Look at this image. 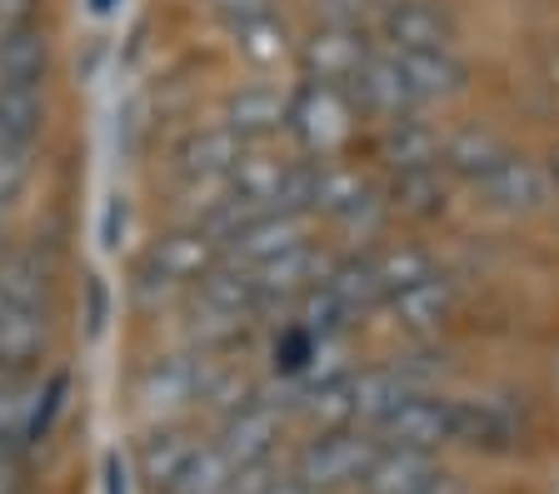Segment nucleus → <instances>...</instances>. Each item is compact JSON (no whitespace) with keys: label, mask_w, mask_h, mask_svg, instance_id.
<instances>
[{"label":"nucleus","mask_w":559,"mask_h":494,"mask_svg":"<svg viewBox=\"0 0 559 494\" xmlns=\"http://www.w3.org/2000/svg\"><path fill=\"white\" fill-rule=\"evenodd\" d=\"M355 116L360 110H355L345 85L300 81L290 91V135L305 160H335L355 135Z\"/></svg>","instance_id":"nucleus-1"},{"label":"nucleus","mask_w":559,"mask_h":494,"mask_svg":"<svg viewBox=\"0 0 559 494\" xmlns=\"http://www.w3.org/2000/svg\"><path fill=\"white\" fill-rule=\"evenodd\" d=\"M380 455V439L360 424H345V430H314L305 439V449L295 455V474H300L310 490L320 494H340V490H360L365 470Z\"/></svg>","instance_id":"nucleus-2"},{"label":"nucleus","mask_w":559,"mask_h":494,"mask_svg":"<svg viewBox=\"0 0 559 494\" xmlns=\"http://www.w3.org/2000/svg\"><path fill=\"white\" fill-rule=\"evenodd\" d=\"M221 260V240L210 236L205 225H180V230H170L151 245L145 265H140V294L151 300L160 290V300H170V294L190 290L195 280H205Z\"/></svg>","instance_id":"nucleus-3"},{"label":"nucleus","mask_w":559,"mask_h":494,"mask_svg":"<svg viewBox=\"0 0 559 494\" xmlns=\"http://www.w3.org/2000/svg\"><path fill=\"white\" fill-rule=\"evenodd\" d=\"M310 230H314V215H305V210H255L225 236L221 255L245 265V270H255L265 260H280V255H290V250L310 245Z\"/></svg>","instance_id":"nucleus-4"},{"label":"nucleus","mask_w":559,"mask_h":494,"mask_svg":"<svg viewBox=\"0 0 559 494\" xmlns=\"http://www.w3.org/2000/svg\"><path fill=\"white\" fill-rule=\"evenodd\" d=\"M295 56H300L305 81H325V85H345L349 91V81L360 75V65L374 56V40L365 36L360 21H325L300 40Z\"/></svg>","instance_id":"nucleus-5"},{"label":"nucleus","mask_w":559,"mask_h":494,"mask_svg":"<svg viewBox=\"0 0 559 494\" xmlns=\"http://www.w3.org/2000/svg\"><path fill=\"white\" fill-rule=\"evenodd\" d=\"M210 375V354H165V360H151L145 375L135 379V400L151 420H175L180 410L200 405V389H205Z\"/></svg>","instance_id":"nucleus-6"},{"label":"nucleus","mask_w":559,"mask_h":494,"mask_svg":"<svg viewBox=\"0 0 559 494\" xmlns=\"http://www.w3.org/2000/svg\"><path fill=\"white\" fill-rule=\"evenodd\" d=\"M370 435L380 439V445L425 449V455H435L440 445H454V400L425 395V389H409L405 400L384 414Z\"/></svg>","instance_id":"nucleus-7"},{"label":"nucleus","mask_w":559,"mask_h":494,"mask_svg":"<svg viewBox=\"0 0 559 494\" xmlns=\"http://www.w3.org/2000/svg\"><path fill=\"white\" fill-rule=\"evenodd\" d=\"M280 430H285V405L265 400V395H250L230 414H221V439L215 445L235 459V470H250V465H270V455L280 445Z\"/></svg>","instance_id":"nucleus-8"},{"label":"nucleus","mask_w":559,"mask_h":494,"mask_svg":"<svg viewBox=\"0 0 559 494\" xmlns=\"http://www.w3.org/2000/svg\"><path fill=\"white\" fill-rule=\"evenodd\" d=\"M349 100L370 120H400V116H415L419 110L405 65H400V56L390 46H374V56L365 60L360 75L349 81Z\"/></svg>","instance_id":"nucleus-9"},{"label":"nucleus","mask_w":559,"mask_h":494,"mask_svg":"<svg viewBox=\"0 0 559 494\" xmlns=\"http://www.w3.org/2000/svg\"><path fill=\"white\" fill-rule=\"evenodd\" d=\"M475 190L485 195L489 210H500V215H539L549 201H555L545 160H530V155H514V150L504 155Z\"/></svg>","instance_id":"nucleus-10"},{"label":"nucleus","mask_w":559,"mask_h":494,"mask_svg":"<svg viewBox=\"0 0 559 494\" xmlns=\"http://www.w3.org/2000/svg\"><path fill=\"white\" fill-rule=\"evenodd\" d=\"M454 31L460 25L440 0H384L380 11V46L390 50H444Z\"/></svg>","instance_id":"nucleus-11"},{"label":"nucleus","mask_w":559,"mask_h":494,"mask_svg":"<svg viewBox=\"0 0 559 494\" xmlns=\"http://www.w3.org/2000/svg\"><path fill=\"white\" fill-rule=\"evenodd\" d=\"M325 275H330V265H325V255L314 250V240L290 250V255L265 260V265L250 270V280H255V310H295Z\"/></svg>","instance_id":"nucleus-12"},{"label":"nucleus","mask_w":559,"mask_h":494,"mask_svg":"<svg viewBox=\"0 0 559 494\" xmlns=\"http://www.w3.org/2000/svg\"><path fill=\"white\" fill-rule=\"evenodd\" d=\"M450 484H454V474H444L440 465H435V455L380 445L374 465L360 480V494H435V490H450Z\"/></svg>","instance_id":"nucleus-13"},{"label":"nucleus","mask_w":559,"mask_h":494,"mask_svg":"<svg viewBox=\"0 0 559 494\" xmlns=\"http://www.w3.org/2000/svg\"><path fill=\"white\" fill-rule=\"evenodd\" d=\"M310 215H325L340 225H360L365 215H374V190L355 165L340 160H314L310 170Z\"/></svg>","instance_id":"nucleus-14"},{"label":"nucleus","mask_w":559,"mask_h":494,"mask_svg":"<svg viewBox=\"0 0 559 494\" xmlns=\"http://www.w3.org/2000/svg\"><path fill=\"white\" fill-rule=\"evenodd\" d=\"M221 125L235 130L245 145H265L280 130H290V95L275 85H240L225 95Z\"/></svg>","instance_id":"nucleus-15"},{"label":"nucleus","mask_w":559,"mask_h":494,"mask_svg":"<svg viewBox=\"0 0 559 494\" xmlns=\"http://www.w3.org/2000/svg\"><path fill=\"white\" fill-rule=\"evenodd\" d=\"M245 141L235 130L225 125H205V130H190L186 141L175 145V176L180 180H221L235 170L240 160Z\"/></svg>","instance_id":"nucleus-16"},{"label":"nucleus","mask_w":559,"mask_h":494,"mask_svg":"<svg viewBox=\"0 0 559 494\" xmlns=\"http://www.w3.org/2000/svg\"><path fill=\"white\" fill-rule=\"evenodd\" d=\"M384 305H390V315L405 335H435L454 315V285L444 275H425V280L405 285L400 294H390Z\"/></svg>","instance_id":"nucleus-17"},{"label":"nucleus","mask_w":559,"mask_h":494,"mask_svg":"<svg viewBox=\"0 0 559 494\" xmlns=\"http://www.w3.org/2000/svg\"><path fill=\"white\" fill-rule=\"evenodd\" d=\"M395 56H400V65H405L409 91H415L419 106L450 100V95H460L465 81H469L465 60L454 56V46H444V50H395Z\"/></svg>","instance_id":"nucleus-18"},{"label":"nucleus","mask_w":559,"mask_h":494,"mask_svg":"<svg viewBox=\"0 0 559 494\" xmlns=\"http://www.w3.org/2000/svg\"><path fill=\"white\" fill-rule=\"evenodd\" d=\"M440 130L425 125L419 116H400V120H384V135H380V155L390 160L395 176H409V170H435L440 165Z\"/></svg>","instance_id":"nucleus-19"},{"label":"nucleus","mask_w":559,"mask_h":494,"mask_svg":"<svg viewBox=\"0 0 559 494\" xmlns=\"http://www.w3.org/2000/svg\"><path fill=\"white\" fill-rule=\"evenodd\" d=\"M510 155V145L495 135V130H479V125H465L454 130L450 141H444L440 150V170L454 180H469V185H479V180L495 170V165Z\"/></svg>","instance_id":"nucleus-20"},{"label":"nucleus","mask_w":559,"mask_h":494,"mask_svg":"<svg viewBox=\"0 0 559 494\" xmlns=\"http://www.w3.org/2000/svg\"><path fill=\"white\" fill-rule=\"evenodd\" d=\"M50 345V310H21L11 305L0 320V365L15 375H31V365Z\"/></svg>","instance_id":"nucleus-21"},{"label":"nucleus","mask_w":559,"mask_h":494,"mask_svg":"<svg viewBox=\"0 0 559 494\" xmlns=\"http://www.w3.org/2000/svg\"><path fill=\"white\" fill-rule=\"evenodd\" d=\"M190 455H195V439H190L175 420H160L151 435L140 439V480L151 484L155 494H165L175 474L186 470Z\"/></svg>","instance_id":"nucleus-22"},{"label":"nucleus","mask_w":559,"mask_h":494,"mask_svg":"<svg viewBox=\"0 0 559 494\" xmlns=\"http://www.w3.org/2000/svg\"><path fill=\"white\" fill-rule=\"evenodd\" d=\"M40 130H46V85L0 81V141L35 150Z\"/></svg>","instance_id":"nucleus-23"},{"label":"nucleus","mask_w":559,"mask_h":494,"mask_svg":"<svg viewBox=\"0 0 559 494\" xmlns=\"http://www.w3.org/2000/svg\"><path fill=\"white\" fill-rule=\"evenodd\" d=\"M454 445L475 449H510L514 414L500 400H454Z\"/></svg>","instance_id":"nucleus-24"},{"label":"nucleus","mask_w":559,"mask_h":494,"mask_svg":"<svg viewBox=\"0 0 559 494\" xmlns=\"http://www.w3.org/2000/svg\"><path fill=\"white\" fill-rule=\"evenodd\" d=\"M46 71H50V46H46V31L35 21L0 36V81L46 85Z\"/></svg>","instance_id":"nucleus-25"},{"label":"nucleus","mask_w":559,"mask_h":494,"mask_svg":"<svg viewBox=\"0 0 559 494\" xmlns=\"http://www.w3.org/2000/svg\"><path fill=\"white\" fill-rule=\"evenodd\" d=\"M235 480L240 470L221 445H195V455L186 459V470L175 474L165 494H235Z\"/></svg>","instance_id":"nucleus-26"},{"label":"nucleus","mask_w":559,"mask_h":494,"mask_svg":"<svg viewBox=\"0 0 559 494\" xmlns=\"http://www.w3.org/2000/svg\"><path fill=\"white\" fill-rule=\"evenodd\" d=\"M0 285H5V300L21 310H50V265H40V255L31 250H15L5 265H0Z\"/></svg>","instance_id":"nucleus-27"},{"label":"nucleus","mask_w":559,"mask_h":494,"mask_svg":"<svg viewBox=\"0 0 559 494\" xmlns=\"http://www.w3.org/2000/svg\"><path fill=\"white\" fill-rule=\"evenodd\" d=\"M370 270H374L380 294L390 300V294H400L405 285L435 275V265H430V255H425L419 245H384V250H370Z\"/></svg>","instance_id":"nucleus-28"},{"label":"nucleus","mask_w":559,"mask_h":494,"mask_svg":"<svg viewBox=\"0 0 559 494\" xmlns=\"http://www.w3.org/2000/svg\"><path fill=\"white\" fill-rule=\"evenodd\" d=\"M325 290L335 294V300H345V310H355V315L384 305V294H380L374 270H370V255H349V260H340V265H330Z\"/></svg>","instance_id":"nucleus-29"},{"label":"nucleus","mask_w":559,"mask_h":494,"mask_svg":"<svg viewBox=\"0 0 559 494\" xmlns=\"http://www.w3.org/2000/svg\"><path fill=\"white\" fill-rule=\"evenodd\" d=\"M230 31H235V46H240V56L250 60V65H275V60L290 56V36H285V21H280L275 11L250 15V21L230 25Z\"/></svg>","instance_id":"nucleus-30"},{"label":"nucleus","mask_w":559,"mask_h":494,"mask_svg":"<svg viewBox=\"0 0 559 494\" xmlns=\"http://www.w3.org/2000/svg\"><path fill=\"white\" fill-rule=\"evenodd\" d=\"M395 210L415 215V220H430V215L444 210V170H409V176H395Z\"/></svg>","instance_id":"nucleus-31"},{"label":"nucleus","mask_w":559,"mask_h":494,"mask_svg":"<svg viewBox=\"0 0 559 494\" xmlns=\"http://www.w3.org/2000/svg\"><path fill=\"white\" fill-rule=\"evenodd\" d=\"M31 176H35V150L31 145H5L0 141V215L25 195Z\"/></svg>","instance_id":"nucleus-32"},{"label":"nucleus","mask_w":559,"mask_h":494,"mask_svg":"<svg viewBox=\"0 0 559 494\" xmlns=\"http://www.w3.org/2000/svg\"><path fill=\"white\" fill-rule=\"evenodd\" d=\"M210 5H215V11H221L230 25L250 21V15H265V11H275L270 0H210Z\"/></svg>","instance_id":"nucleus-33"},{"label":"nucleus","mask_w":559,"mask_h":494,"mask_svg":"<svg viewBox=\"0 0 559 494\" xmlns=\"http://www.w3.org/2000/svg\"><path fill=\"white\" fill-rule=\"evenodd\" d=\"M35 5L40 0H0V36L15 31V25H31L35 21Z\"/></svg>","instance_id":"nucleus-34"},{"label":"nucleus","mask_w":559,"mask_h":494,"mask_svg":"<svg viewBox=\"0 0 559 494\" xmlns=\"http://www.w3.org/2000/svg\"><path fill=\"white\" fill-rule=\"evenodd\" d=\"M260 494H320V490H310V484H305L300 474L290 470V474H275V480H270Z\"/></svg>","instance_id":"nucleus-35"},{"label":"nucleus","mask_w":559,"mask_h":494,"mask_svg":"<svg viewBox=\"0 0 559 494\" xmlns=\"http://www.w3.org/2000/svg\"><path fill=\"white\" fill-rule=\"evenodd\" d=\"M105 494H130V484H126V459H120V455L105 459Z\"/></svg>","instance_id":"nucleus-36"},{"label":"nucleus","mask_w":559,"mask_h":494,"mask_svg":"<svg viewBox=\"0 0 559 494\" xmlns=\"http://www.w3.org/2000/svg\"><path fill=\"white\" fill-rule=\"evenodd\" d=\"M365 0H325V21H360Z\"/></svg>","instance_id":"nucleus-37"},{"label":"nucleus","mask_w":559,"mask_h":494,"mask_svg":"<svg viewBox=\"0 0 559 494\" xmlns=\"http://www.w3.org/2000/svg\"><path fill=\"white\" fill-rule=\"evenodd\" d=\"M545 170H549V185H555V195H559V141L549 145V155H545Z\"/></svg>","instance_id":"nucleus-38"},{"label":"nucleus","mask_w":559,"mask_h":494,"mask_svg":"<svg viewBox=\"0 0 559 494\" xmlns=\"http://www.w3.org/2000/svg\"><path fill=\"white\" fill-rule=\"evenodd\" d=\"M15 255V245H11V225H5V215H0V265Z\"/></svg>","instance_id":"nucleus-39"},{"label":"nucleus","mask_w":559,"mask_h":494,"mask_svg":"<svg viewBox=\"0 0 559 494\" xmlns=\"http://www.w3.org/2000/svg\"><path fill=\"white\" fill-rule=\"evenodd\" d=\"M91 11H100V15H105V11H116V0H91Z\"/></svg>","instance_id":"nucleus-40"},{"label":"nucleus","mask_w":559,"mask_h":494,"mask_svg":"<svg viewBox=\"0 0 559 494\" xmlns=\"http://www.w3.org/2000/svg\"><path fill=\"white\" fill-rule=\"evenodd\" d=\"M5 310H11V300H5V285H0V320H5Z\"/></svg>","instance_id":"nucleus-41"},{"label":"nucleus","mask_w":559,"mask_h":494,"mask_svg":"<svg viewBox=\"0 0 559 494\" xmlns=\"http://www.w3.org/2000/svg\"><path fill=\"white\" fill-rule=\"evenodd\" d=\"M435 494H454V484H450V490H435Z\"/></svg>","instance_id":"nucleus-42"}]
</instances>
